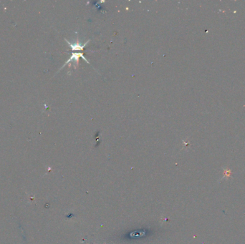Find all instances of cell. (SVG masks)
<instances>
[{
    "mask_svg": "<svg viewBox=\"0 0 245 244\" xmlns=\"http://www.w3.org/2000/svg\"><path fill=\"white\" fill-rule=\"evenodd\" d=\"M82 57V58H83L84 59V60L86 61V62H87V63H89L90 64V62H89V61L87 60L86 58L85 57H84V56H83V55L82 54H81V53H73V55H72V56L70 57V58L67 61V62L65 63V64L63 66H62V67H64L65 66V65H68L70 62H78V59H79V57Z\"/></svg>",
    "mask_w": 245,
    "mask_h": 244,
    "instance_id": "obj_1",
    "label": "cell"
},
{
    "mask_svg": "<svg viewBox=\"0 0 245 244\" xmlns=\"http://www.w3.org/2000/svg\"><path fill=\"white\" fill-rule=\"evenodd\" d=\"M65 41L67 42V43L69 44L70 47H71L72 50H73V51H82L83 49H84V47L86 46L87 44L90 42V40H88V41H87L83 45H82L81 44H80L79 42H77V43H75V44H72L68 41V40H65Z\"/></svg>",
    "mask_w": 245,
    "mask_h": 244,
    "instance_id": "obj_2",
    "label": "cell"
},
{
    "mask_svg": "<svg viewBox=\"0 0 245 244\" xmlns=\"http://www.w3.org/2000/svg\"><path fill=\"white\" fill-rule=\"evenodd\" d=\"M231 175H232V173H231V170H229V169H224V175L221 180H229L231 177Z\"/></svg>",
    "mask_w": 245,
    "mask_h": 244,
    "instance_id": "obj_3",
    "label": "cell"
}]
</instances>
